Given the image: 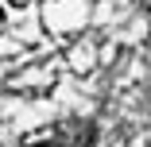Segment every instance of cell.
Masks as SVG:
<instances>
[{"label": "cell", "instance_id": "3", "mask_svg": "<svg viewBox=\"0 0 151 147\" xmlns=\"http://www.w3.org/2000/svg\"><path fill=\"white\" fill-rule=\"evenodd\" d=\"M0 19H4V8H0Z\"/></svg>", "mask_w": 151, "mask_h": 147}, {"label": "cell", "instance_id": "2", "mask_svg": "<svg viewBox=\"0 0 151 147\" xmlns=\"http://www.w3.org/2000/svg\"><path fill=\"white\" fill-rule=\"evenodd\" d=\"M8 4H16V8H23V4H27V0H8Z\"/></svg>", "mask_w": 151, "mask_h": 147}, {"label": "cell", "instance_id": "1", "mask_svg": "<svg viewBox=\"0 0 151 147\" xmlns=\"http://www.w3.org/2000/svg\"><path fill=\"white\" fill-rule=\"evenodd\" d=\"M97 143V128L93 124H50L43 132H31V136H23L19 147H93Z\"/></svg>", "mask_w": 151, "mask_h": 147}]
</instances>
